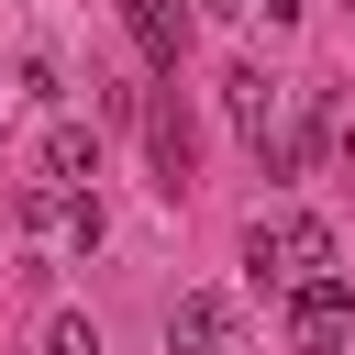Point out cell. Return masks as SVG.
<instances>
[{
  "instance_id": "cell-1",
  "label": "cell",
  "mask_w": 355,
  "mask_h": 355,
  "mask_svg": "<svg viewBox=\"0 0 355 355\" xmlns=\"http://www.w3.org/2000/svg\"><path fill=\"white\" fill-rule=\"evenodd\" d=\"M11 222L33 233V244H67V255H89L111 222H100V189H67V178H22L11 189Z\"/></svg>"
},
{
  "instance_id": "cell-2",
  "label": "cell",
  "mask_w": 355,
  "mask_h": 355,
  "mask_svg": "<svg viewBox=\"0 0 355 355\" xmlns=\"http://www.w3.org/2000/svg\"><path fill=\"white\" fill-rule=\"evenodd\" d=\"M244 266H255V288H300V277L333 266V233H322L311 211H266V222L244 233Z\"/></svg>"
},
{
  "instance_id": "cell-3",
  "label": "cell",
  "mask_w": 355,
  "mask_h": 355,
  "mask_svg": "<svg viewBox=\"0 0 355 355\" xmlns=\"http://www.w3.org/2000/svg\"><path fill=\"white\" fill-rule=\"evenodd\" d=\"M344 333H355V288L322 266V277H300L288 288V344L300 355H344Z\"/></svg>"
},
{
  "instance_id": "cell-4",
  "label": "cell",
  "mask_w": 355,
  "mask_h": 355,
  "mask_svg": "<svg viewBox=\"0 0 355 355\" xmlns=\"http://www.w3.org/2000/svg\"><path fill=\"white\" fill-rule=\"evenodd\" d=\"M166 344H178V355H222V344H233V300H222V288H189V300L166 311Z\"/></svg>"
},
{
  "instance_id": "cell-5",
  "label": "cell",
  "mask_w": 355,
  "mask_h": 355,
  "mask_svg": "<svg viewBox=\"0 0 355 355\" xmlns=\"http://www.w3.org/2000/svg\"><path fill=\"white\" fill-rule=\"evenodd\" d=\"M122 22H133V44H144V67L178 78V33H189V11H178V0H122Z\"/></svg>"
},
{
  "instance_id": "cell-6",
  "label": "cell",
  "mask_w": 355,
  "mask_h": 355,
  "mask_svg": "<svg viewBox=\"0 0 355 355\" xmlns=\"http://www.w3.org/2000/svg\"><path fill=\"white\" fill-rule=\"evenodd\" d=\"M44 178L100 189V133H89V122H44Z\"/></svg>"
},
{
  "instance_id": "cell-7",
  "label": "cell",
  "mask_w": 355,
  "mask_h": 355,
  "mask_svg": "<svg viewBox=\"0 0 355 355\" xmlns=\"http://www.w3.org/2000/svg\"><path fill=\"white\" fill-rule=\"evenodd\" d=\"M144 144H155V189L178 200L189 189V122H178V100H144Z\"/></svg>"
},
{
  "instance_id": "cell-8",
  "label": "cell",
  "mask_w": 355,
  "mask_h": 355,
  "mask_svg": "<svg viewBox=\"0 0 355 355\" xmlns=\"http://www.w3.org/2000/svg\"><path fill=\"white\" fill-rule=\"evenodd\" d=\"M222 111L244 122V144H266V122H277V89H266L255 67H233V78H222Z\"/></svg>"
},
{
  "instance_id": "cell-9",
  "label": "cell",
  "mask_w": 355,
  "mask_h": 355,
  "mask_svg": "<svg viewBox=\"0 0 355 355\" xmlns=\"http://www.w3.org/2000/svg\"><path fill=\"white\" fill-rule=\"evenodd\" d=\"M44 355H100V322H89V311H55V322H44Z\"/></svg>"
},
{
  "instance_id": "cell-10",
  "label": "cell",
  "mask_w": 355,
  "mask_h": 355,
  "mask_svg": "<svg viewBox=\"0 0 355 355\" xmlns=\"http://www.w3.org/2000/svg\"><path fill=\"white\" fill-rule=\"evenodd\" d=\"M333 155H344V189H355V133H344V144H333Z\"/></svg>"
}]
</instances>
